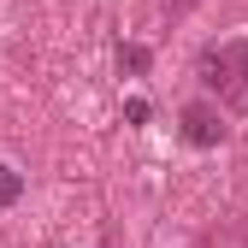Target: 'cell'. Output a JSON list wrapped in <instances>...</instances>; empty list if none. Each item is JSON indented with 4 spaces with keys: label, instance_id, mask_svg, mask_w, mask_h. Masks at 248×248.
Listing matches in <instances>:
<instances>
[{
    "label": "cell",
    "instance_id": "1",
    "mask_svg": "<svg viewBox=\"0 0 248 248\" xmlns=\"http://www.w3.org/2000/svg\"><path fill=\"white\" fill-rule=\"evenodd\" d=\"M201 83L213 89V95H225V101L242 107V101H248V36L207 47V53H201Z\"/></svg>",
    "mask_w": 248,
    "mask_h": 248
},
{
    "label": "cell",
    "instance_id": "6",
    "mask_svg": "<svg viewBox=\"0 0 248 248\" xmlns=\"http://www.w3.org/2000/svg\"><path fill=\"white\" fill-rule=\"evenodd\" d=\"M189 6H195V0H166V12H171V18H183Z\"/></svg>",
    "mask_w": 248,
    "mask_h": 248
},
{
    "label": "cell",
    "instance_id": "3",
    "mask_svg": "<svg viewBox=\"0 0 248 248\" xmlns=\"http://www.w3.org/2000/svg\"><path fill=\"white\" fill-rule=\"evenodd\" d=\"M24 195V171H12V166H0V207H12Z\"/></svg>",
    "mask_w": 248,
    "mask_h": 248
},
{
    "label": "cell",
    "instance_id": "5",
    "mask_svg": "<svg viewBox=\"0 0 248 248\" xmlns=\"http://www.w3.org/2000/svg\"><path fill=\"white\" fill-rule=\"evenodd\" d=\"M124 118H130V124H148V101H124Z\"/></svg>",
    "mask_w": 248,
    "mask_h": 248
},
{
    "label": "cell",
    "instance_id": "4",
    "mask_svg": "<svg viewBox=\"0 0 248 248\" xmlns=\"http://www.w3.org/2000/svg\"><path fill=\"white\" fill-rule=\"evenodd\" d=\"M118 65H124V71H148V47L124 42V47H118Z\"/></svg>",
    "mask_w": 248,
    "mask_h": 248
},
{
    "label": "cell",
    "instance_id": "2",
    "mask_svg": "<svg viewBox=\"0 0 248 248\" xmlns=\"http://www.w3.org/2000/svg\"><path fill=\"white\" fill-rule=\"evenodd\" d=\"M177 130H183V142H189V148H219V142L231 136V124H225V112H213L207 101H195V107H183Z\"/></svg>",
    "mask_w": 248,
    "mask_h": 248
}]
</instances>
